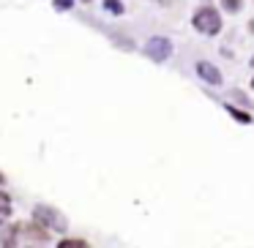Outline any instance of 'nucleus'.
<instances>
[{
    "mask_svg": "<svg viewBox=\"0 0 254 248\" xmlns=\"http://www.w3.org/2000/svg\"><path fill=\"white\" fill-rule=\"evenodd\" d=\"M194 28H197L199 33L213 36V33H219L221 19H219V14H216L213 8H199V11L194 14Z\"/></svg>",
    "mask_w": 254,
    "mask_h": 248,
    "instance_id": "f257e3e1",
    "label": "nucleus"
},
{
    "mask_svg": "<svg viewBox=\"0 0 254 248\" xmlns=\"http://www.w3.org/2000/svg\"><path fill=\"white\" fill-rule=\"evenodd\" d=\"M36 218H39L44 226H50V229H58V232L66 229V221H63V215L58 213V210H50V207H36Z\"/></svg>",
    "mask_w": 254,
    "mask_h": 248,
    "instance_id": "f03ea898",
    "label": "nucleus"
},
{
    "mask_svg": "<svg viewBox=\"0 0 254 248\" xmlns=\"http://www.w3.org/2000/svg\"><path fill=\"white\" fill-rule=\"evenodd\" d=\"M148 55L153 60H167L170 57V41L167 39H150L148 41Z\"/></svg>",
    "mask_w": 254,
    "mask_h": 248,
    "instance_id": "7ed1b4c3",
    "label": "nucleus"
},
{
    "mask_svg": "<svg viewBox=\"0 0 254 248\" xmlns=\"http://www.w3.org/2000/svg\"><path fill=\"white\" fill-rule=\"evenodd\" d=\"M197 71H199V77H202V79H208L210 85H219V82H221L219 68H216V66H210V63H199V66H197Z\"/></svg>",
    "mask_w": 254,
    "mask_h": 248,
    "instance_id": "20e7f679",
    "label": "nucleus"
},
{
    "mask_svg": "<svg viewBox=\"0 0 254 248\" xmlns=\"http://www.w3.org/2000/svg\"><path fill=\"white\" fill-rule=\"evenodd\" d=\"M11 215V202H8L6 194H0V221H6Z\"/></svg>",
    "mask_w": 254,
    "mask_h": 248,
    "instance_id": "39448f33",
    "label": "nucleus"
},
{
    "mask_svg": "<svg viewBox=\"0 0 254 248\" xmlns=\"http://www.w3.org/2000/svg\"><path fill=\"white\" fill-rule=\"evenodd\" d=\"M221 3H224L227 11H238L241 8V0H221Z\"/></svg>",
    "mask_w": 254,
    "mask_h": 248,
    "instance_id": "423d86ee",
    "label": "nucleus"
},
{
    "mask_svg": "<svg viewBox=\"0 0 254 248\" xmlns=\"http://www.w3.org/2000/svg\"><path fill=\"white\" fill-rule=\"evenodd\" d=\"M107 8H110V11H121V3H118V0H107Z\"/></svg>",
    "mask_w": 254,
    "mask_h": 248,
    "instance_id": "0eeeda50",
    "label": "nucleus"
},
{
    "mask_svg": "<svg viewBox=\"0 0 254 248\" xmlns=\"http://www.w3.org/2000/svg\"><path fill=\"white\" fill-rule=\"evenodd\" d=\"M230 112H232V115L238 117V120H243V123H249V120H252V117H249V115H243V112H238V109H230Z\"/></svg>",
    "mask_w": 254,
    "mask_h": 248,
    "instance_id": "6e6552de",
    "label": "nucleus"
},
{
    "mask_svg": "<svg viewBox=\"0 0 254 248\" xmlns=\"http://www.w3.org/2000/svg\"><path fill=\"white\" fill-rule=\"evenodd\" d=\"M68 246H85V243L82 240H63L61 243V248H68Z\"/></svg>",
    "mask_w": 254,
    "mask_h": 248,
    "instance_id": "1a4fd4ad",
    "label": "nucleus"
},
{
    "mask_svg": "<svg viewBox=\"0 0 254 248\" xmlns=\"http://www.w3.org/2000/svg\"><path fill=\"white\" fill-rule=\"evenodd\" d=\"M55 6L58 8H68V6H71V0H55Z\"/></svg>",
    "mask_w": 254,
    "mask_h": 248,
    "instance_id": "9d476101",
    "label": "nucleus"
},
{
    "mask_svg": "<svg viewBox=\"0 0 254 248\" xmlns=\"http://www.w3.org/2000/svg\"><path fill=\"white\" fill-rule=\"evenodd\" d=\"M3 180H6V175H0V183H3Z\"/></svg>",
    "mask_w": 254,
    "mask_h": 248,
    "instance_id": "9b49d317",
    "label": "nucleus"
},
{
    "mask_svg": "<svg viewBox=\"0 0 254 248\" xmlns=\"http://www.w3.org/2000/svg\"><path fill=\"white\" fill-rule=\"evenodd\" d=\"M252 88H254V79H252Z\"/></svg>",
    "mask_w": 254,
    "mask_h": 248,
    "instance_id": "f8f14e48",
    "label": "nucleus"
},
{
    "mask_svg": "<svg viewBox=\"0 0 254 248\" xmlns=\"http://www.w3.org/2000/svg\"><path fill=\"white\" fill-rule=\"evenodd\" d=\"M164 3H170V0H164Z\"/></svg>",
    "mask_w": 254,
    "mask_h": 248,
    "instance_id": "ddd939ff",
    "label": "nucleus"
}]
</instances>
